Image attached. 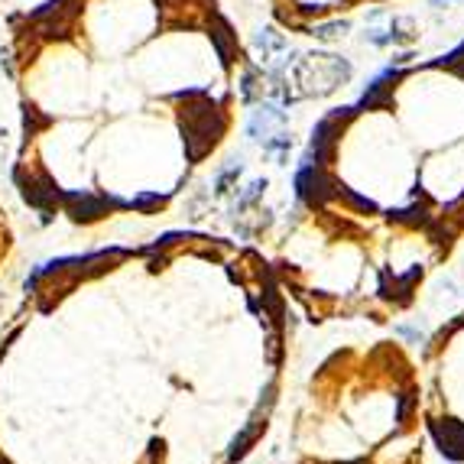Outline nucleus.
<instances>
[{"label":"nucleus","instance_id":"1","mask_svg":"<svg viewBox=\"0 0 464 464\" xmlns=\"http://www.w3.org/2000/svg\"><path fill=\"white\" fill-rule=\"evenodd\" d=\"M182 133H185V149H189V159H202L215 143L221 140L224 133V114L215 101L205 97V105L185 107L182 114Z\"/></svg>","mask_w":464,"mask_h":464},{"label":"nucleus","instance_id":"2","mask_svg":"<svg viewBox=\"0 0 464 464\" xmlns=\"http://www.w3.org/2000/svg\"><path fill=\"white\" fill-rule=\"evenodd\" d=\"M69 202V215L75 221H95L101 215H107V208H121L123 202L117 198H107V195H91V192H72L62 195Z\"/></svg>","mask_w":464,"mask_h":464},{"label":"nucleus","instance_id":"3","mask_svg":"<svg viewBox=\"0 0 464 464\" xmlns=\"http://www.w3.org/2000/svg\"><path fill=\"white\" fill-rule=\"evenodd\" d=\"M432 432H435L438 445L448 458H464V426L455 419H442L432 422Z\"/></svg>","mask_w":464,"mask_h":464},{"label":"nucleus","instance_id":"4","mask_svg":"<svg viewBox=\"0 0 464 464\" xmlns=\"http://www.w3.org/2000/svg\"><path fill=\"white\" fill-rule=\"evenodd\" d=\"M211 39L218 46V55L224 65H234V55H237V39L231 33L228 20L221 17V13H211Z\"/></svg>","mask_w":464,"mask_h":464},{"label":"nucleus","instance_id":"5","mask_svg":"<svg viewBox=\"0 0 464 464\" xmlns=\"http://www.w3.org/2000/svg\"><path fill=\"white\" fill-rule=\"evenodd\" d=\"M46 123H49V117H39V111L33 105H23V131H27V137H36Z\"/></svg>","mask_w":464,"mask_h":464},{"label":"nucleus","instance_id":"6","mask_svg":"<svg viewBox=\"0 0 464 464\" xmlns=\"http://www.w3.org/2000/svg\"><path fill=\"white\" fill-rule=\"evenodd\" d=\"M348 27H350L348 20H334V23H325V27H316V30H312V36H318V39H332V36L344 33Z\"/></svg>","mask_w":464,"mask_h":464},{"label":"nucleus","instance_id":"7","mask_svg":"<svg viewBox=\"0 0 464 464\" xmlns=\"http://www.w3.org/2000/svg\"><path fill=\"white\" fill-rule=\"evenodd\" d=\"M432 4H448V0H432Z\"/></svg>","mask_w":464,"mask_h":464}]
</instances>
